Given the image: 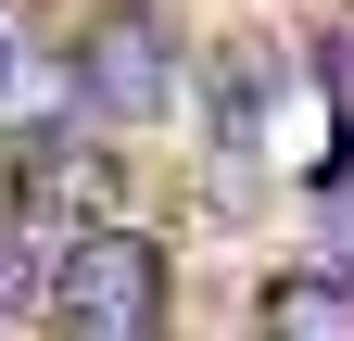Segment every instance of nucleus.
<instances>
[{
    "mask_svg": "<svg viewBox=\"0 0 354 341\" xmlns=\"http://www.w3.org/2000/svg\"><path fill=\"white\" fill-rule=\"evenodd\" d=\"M51 316H64V341H152L165 329V253L114 215L76 228L51 253Z\"/></svg>",
    "mask_w": 354,
    "mask_h": 341,
    "instance_id": "obj_1",
    "label": "nucleus"
},
{
    "mask_svg": "<svg viewBox=\"0 0 354 341\" xmlns=\"http://www.w3.org/2000/svg\"><path fill=\"white\" fill-rule=\"evenodd\" d=\"M64 76H76V114L152 126V114L177 101V38H165L152 13H102V26H88V51H76Z\"/></svg>",
    "mask_w": 354,
    "mask_h": 341,
    "instance_id": "obj_2",
    "label": "nucleus"
},
{
    "mask_svg": "<svg viewBox=\"0 0 354 341\" xmlns=\"http://www.w3.org/2000/svg\"><path fill=\"white\" fill-rule=\"evenodd\" d=\"M64 126H76V76H64V51L0 38V139L38 152V139H64Z\"/></svg>",
    "mask_w": 354,
    "mask_h": 341,
    "instance_id": "obj_3",
    "label": "nucleus"
},
{
    "mask_svg": "<svg viewBox=\"0 0 354 341\" xmlns=\"http://www.w3.org/2000/svg\"><path fill=\"white\" fill-rule=\"evenodd\" d=\"M266 341H354V291L317 278V266L279 278V291H266Z\"/></svg>",
    "mask_w": 354,
    "mask_h": 341,
    "instance_id": "obj_4",
    "label": "nucleus"
},
{
    "mask_svg": "<svg viewBox=\"0 0 354 341\" xmlns=\"http://www.w3.org/2000/svg\"><path fill=\"white\" fill-rule=\"evenodd\" d=\"M317 253H329L317 278H342V291H354V177H342V190L317 202Z\"/></svg>",
    "mask_w": 354,
    "mask_h": 341,
    "instance_id": "obj_5",
    "label": "nucleus"
},
{
    "mask_svg": "<svg viewBox=\"0 0 354 341\" xmlns=\"http://www.w3.org/2000/svg\"><path fill=\"white\" fill-rule=\"evenodd\" d=\"M317 89H329L342 139H354V26H329V38H317Z\"/></svg>",
    "mask_w": 354,
    "mask_h": 341,
    "instance_id": "obj_6",
    "label": "nucleus"
}]
</instances>
